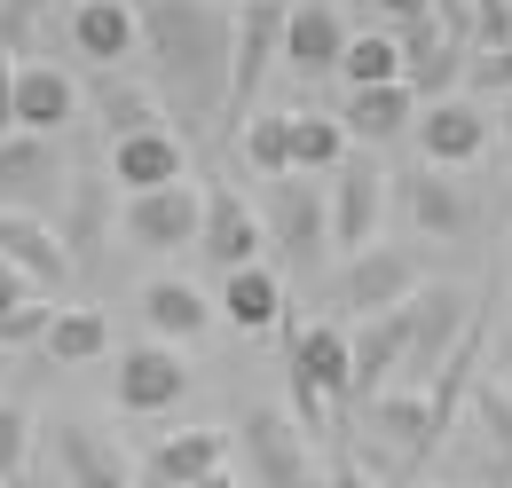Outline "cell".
<instances>
[{
	"label": "cell",
	"instance_id": "17",
	"mask_svg": "<svg viewBox=\"0 0 512 488\" xmlns=\"http://www.w3.org/2000/svg\"><path fill=\"white\" fill-rule=\"evenodd\" d=\"M268 56H284V8L268 0H237V48H229V119H253L260 71Z\"/></svg>",
	"mask_w": 512,
	"mask_h": 488
},
{
	"label": "cell",
	"instance_id": "22",
	"mask_svg": "<svg viewBox=\"0 0 512 488\" xmlns=\"http://www.w3.org/2000/svg\"><path fill=\"white\" fill-rule=\"evenodd\" d=\"M71 119H79V79H71L64 63L24 56L16 63V126L24 134H64Z\"/></svg>",
	"mask_w": 512,
	"mask_h": 488
},
{
	"label": "cell",
	"instance_id": "16",
	"mask_svg": "<svg viewBox=\"0 0 512 488\" xmlns=\"http://www.w3.org/2000/svg\"><path fill=\"white\" fill-rule=\"evenodd\" d=\"M197 252H205L213 276H229V268H245V260L268 252V221H260L237 189H213V182H205V229H197Z\"/></svg>",
	"mask_w": 512,
	"mask_h": 488
},
{
	"label": "cell",
	"instance_id": "8",
	"mask_svg": "<svg viewBox=\"0 0 512 488\" xmlns=\"http://www.w3.org/2000/svg\"><path fill=\"white\" fill-rule=\"evenodd\" d=\"M355 402H371L379 386L410 378V339H418V307H386V315H355Z\"/></svg>",
	"mask_w": 512,
	"mask_h": 488
},
{
	"label": "cell",
	"instance_id": "12",
	"mask_svg": "<svg viewBox=\"0 0 512 488\" xmlns=\"http://www.w3.org/2000/svg\"><path fill=\"white\" fill-rule=\"evenodd\" d=\"M402 300H418V260L410 252H394V244L347 252V268H339V307L347 315H386Z\"/></svg>",
	"mask_w": 512,
	"mask_h": 488
},
{
	"label": "cell",
	"instance_id": "38",
	"mask_svg": "<svg viewBox=\"0 0 512 488\" xmlns=\"http://www.w3.org/2000/svg\"><path fill=\"white\" fill-rule=\"evenodd\" d=\"M32 292H40V284H32V276H24L16 260H0V315H8L16 300H32Z\"/></svg>",
	"mask_w": 512,
	"mask_h": 488
},
{
	"label": "cell",
	"instance_id": "20",
	"mask_svg": "<svg viewBox=\"0 0 512 488\" xmlns=\"http://www.w3.org/2000/svg\"><path fill=\"white\" fill-rule=\"evenodd\" d=\"M0 260H16L40 292H64V284H71V244L48 229V213H16V205H0Z\"/></svg>",
	"mask_w": 512,
	"mask_h": 488
},
{
	"label": "cell",
	"instance_id": "34",
	"mask_svg": "<svg viewBox=\"0 0 512 488\" xmlns=\"http://www.w3.org/2000/svg\"><path fill=\"white\" fill-rule=\"evenodd\" d=\"M24 457H32V418H24L16 402H0V488H16Z\"/></svg>",
	"mask_w": 512,
	"mask_h": 488
},
{
	"label": "cell",
	"instance_id": "42",
	"mask_svg": "<svg viewBox=\"0 0 512 488\" xmlns=\"http://www.w3.org/2000/svg\"><path fill=\"white\" fill-rule=\"evenodd\" d=\"M0 378H8V347H0Z\"/></svg>",
	"mask_w": 512,
	"mask_h": 488
},
{
	"label": "cell",
	"instance_id": "27",
	"mask_svg": "<svg viewBox=\"0 0 512 488\" xmlns=\"http://www.w3.org/2000/svg\"><path fill=\"white\" fill-rule=\"evenodd\" d=\"M355 158V134L339 111H292V174H339Z\"/></svg>",
	"mask_w": 512,
	"mask_h": 488
},
{
	"label": "cell",
	"instance_id": "30",
	"mask_svg": "<svg viewBox=\"0 0 512 488\" xmlns=\"http://www.w3.org/2000/svg\"><path fill=\"white\" fill-rule=\"evenodd\" d=\"M339 79H347V87H386V79H402V40H394V32H355V40H347V56H339Z\"/></svg>",
	"mask_w": 512,
	"mask_h": 488
},
{
	"label": "cell",
	"instance_id": "26",
	"mask_svg": "<svg viewBox=\"0 0 512 488\" xmlns=\"http://www.w3.org/2000/svg\"><path fill=\"white\" fill-rule=\"evenodd\" d=\"M87 103H95V119H103V134H111V142H119V134H142V126H174V119H166V103H158V87L127 79L119 63H103V71H95Z\"/></svg>",
	"mask_w": 512,
	"mask_h": 488
},
{
	"label": "cell",
	"instance_id": "15",
	"mask_svg": "<svg viewBox=\"0 0 512 488\" xmlns=\"http://www.w3.org/2000/svg\"><path fill=\"white\" fill-rule=\"evenodd\" d=\"M213 307H221V323H229V331L268 339V331L284 323V307H292L284 268H276L268 252H260V260H245V268H229V276H221V292H213Z\"/></svg>",
	"mask_w": 512,
	"mask_h": 488
},
{
	"label": "cell",
	"instance_id": "31",
	"mask_svg": "<svg viewBox=\"0 0 512 488\" xmlns=\"http://www.w3.org/2000/svg\"><path fill=\"white\" fill-rule=\"evenodd\" d=\"M48 323H56V300L48 292H32V300H16L0 315V347H40L48 339Z\"/></svg>",
	"mask_w": 512,
	"mask_h": 488
},
{
	"label": "cell",
	"instance_id": "9",
	"mask_svg": "<svg viewBox=\"0 0 512 488\" xmlns=\"http://www.w3.org/2000/svg\"><path fill=\"white\" fill-rule=\"evenodd\" d=\"M363 418H371V433H379L386 449H402V457L418 465V457H426V449L442 441L449 402L434 394V386H410V378H402V386H379V394L363 402Z\"/></svg>",
	"mask_w": 512,
	"mask_h": 488
},
{
	"label": "cell",
	"instance_id": "35",
	"mask_svg": "<svg viewBox=\"0 0 512 488\" xmlns=\"http://www.w3.org/2000/svg\"><path fill=\"white\" fill-rule=\"evenodd\" d=\"M40 16H48V0H0V56L16 48V63H24L32 32H40Z\"/></svg>",
	"mask_w": 512,
	"mask_h": 488
},
{
	"label": "cell",
	"instance_id": "37",
	"mask_svg": "<svg viewBox=\"0 0 512 488\" xmlns=\"http://www.w3.org/2000/svg\"><path fill=\"white\" fill-rule=\"evenodd\" d=\"M323 488H379V473H371L355 449H331V473H323Z\"/></svg>",
	"mask_w": 512,
	"mask_h": 488
},
{
	"label": "cell",
	"instance_id": "10",
	"mask_svg": "<svg viewBox=\"0 0 512 488\" xmlns=\"http://www.w3.org/2000/svg\"><path fill=\"white\" fill-rule=\"evenodd\" d=\"M56 189H64V150H56V134H24V126H8V134H0V205H16V213H48Z\"/></svg>",
	"mask_w": 512,
	"mask_h": 488
},
{
	"label": "cell",
	"instance_id": "13",
	"mask_svg": "<svg viewBox=\"0 0 512 488\" xmlns=\"http://www.w3.org/2000/svg\"><path fill=\"white\" fill-rule=\"evenodd\" d=\"M347 0H292L284 8V71H300V79H323V71H339L347 56Z\"/></svg>",
	"mask_w": 512,
	"mask_h": 488
},
{
	"label": "cell",
	"instance_id": "11",
	"mask_svg": "<svg viewBox=\"0 0 512 488\" xmlns=\"http://www.w3.org/2000/svg\"><path fill=\"white\" fill-rule=\"evenodd\" d=\"M119 221H127V244H142V252H190L197 229H205V197L190 182H166V189L127 197Z\"/></svg>",
	"mask_w": 512,
	"mask_h": 488
},
{
	"label": "cell",
	"instance_id": "44",
	"mask_svg": "<svg viewBox=\"0 0 512 488\" xmlns=\"http://www.w3.org/2000/svg\"><path fill=\"white\" fill-rule=\"evenodd\" d=\"M505 284H512V260H505Z\"/></svg>",
	"mask_w": 512,
	"mask_h": 488
},
{
	"label": "cell",
	"instance_id": "1",
	"mask_svg": "<svg viewBox=\"0 0 512 488\" xmlns=\"http://www.w3.org/2000/svg\"><path fill=\"white\" fill-rule=\"evenodd\" d=\"M142 16V56L150 87L174 126H205L229 111V48H237V8L221 0H134Z\"/></svg>",
	"mask_w": 512,
	"mask_h": 488
},
{
	"label": "cell",
	"instance_id": "19",
	"mask_svg": "<svg viewBox=\"0 0 512 488\" xmlns=\"http://www.w3.org/2000/svg\"><path fill=\"white\" fill-rule=\"evenodd\" d=\"M111 182L142 197V189H166V182H190V142L174 126H142V134H119L111 142Z\"/></svg>",
	"mask_w": 512,
	"mask_h": 488
},
{
	"label": "cell",
	"instance_id": "39",
	"mask_svg": "<svg viewBox=\"0 0 512 488\" xmlns=\"http://www.w3.org/2000/svg\"><path fill=\"white\" fill-rule=\"evenodd\" d=\"M8 126H16V63L0 56V134H8Z\"/></svg>",
	"mask_w": 512,
	"mask_h": 488
},
{
	"label": "cell",
	"instance_id": "45",
	"mask_svg": "<svg viewBox=\"0 0 512 488\" xmlns=\"http://www.w3.org/2000/svg\"><path fill=\"white\" fill-rule=\"evenodd\" d=\"M64 8H79V0H64Z\"/></svg>",
	"mask_w": 512,
	"mask_h": 488
},
{
	"label": "cell",
	"instance_id": "41",
	"mask_svg": "<svg viewBox=\"0 0 512 488\" xmlns=\"http://www.w3.org/2000/svg\"><path fill=\"white\" fill-rule=\"evenodd\" d=\"M497 142H512V95L497 103Z\"/></svg>",
	"mask_w": 512,
	"mask_h": 488
},
{
	"label": "cell",
	"instance_id": "6",
	"mask_svg": "<svg viewBox=\"0 0 512 488\" xmlns=\"http://www.w3.org/2000/svg\"><path fill=\"white\" fill-rule=\"evenodd\" d=\"M111 394H119V410H127V418H166L174 402H190V363H182L166 339H134L127 355H119Z\"/></svg>",
	"mask_w": 512,
	"mask_h": 488
},
{
	"label": "cell",
	"instance_id": "40",
	"mask_svg": "<svg viewBox=\"0 0 512 488\" xmlns=\"http://www.w3.org/2000/svg\"><path fill=\"white\" fill-rule=\"evenodd\" d=\"M190 488H245V481H237V465H221V473H205V481H190Z\"/></svg>",
	"mask_w": 512,
	"mask_h": 488
},
{
	"label": "cell",
	"instance_id": "29",
	"mask_svg": "<svg viewBox=\"0 0 512 488\" xmlns=\"http://www.w3.org/2000/svg\"><path fill=\"white\" fill-rule=\"evenodd\" d=\"M237 158L253 166L260 182H284V174H292V111H253V119H237Z\"/></svg>",
	"mask_w": 512,
	"mask_h": 488
},
{
	"label": "cell",
	"instance_id": "25",
	"mask_svg": "<svg viewBox=\"0 0 512 488\" xmlns=\"http://www.w3.org/2000/svg\"><path fill=\"white\" fill-rule=\"evenodd\" d=\"M339 119L355 142H402L418 126V87L410 79H386V87H347L339 95Z\"/></svg>",
	"mask_w": 512,
	"mask_h": 488
},
{
	"label": "cell",
	"instance_id": "7",
	"mask_svg": "<svg viewBox=\"0 0 512 488\" xmlns=\"http://www.w3.org/2000/svg\"><path fill=\"white\" fill-rule=\"evenodd\" d=\"M237 449H245V465H253L260 488H316L308 433H300V418H284V410H253V418L237 426Z\"/></svg>",
	"mask_w": 512,
	"mask_h": 488
},
{
	"label": "cell",
	"instance_id": "36",
	"mask_svg": "<svg viewBox=\"0 0 512 488\" xmlns=\"http://www.w3.org/2000/svg\"><path fill=\"white\" fill-rule=\"evenodd\" d=\"M371 8H379L386 32H418V24H434V16H442V0H371Z\"/></svg>",
	"mask_w": 512,
	"mask_h": 488
},
{
	"label": "cell",
	"instance_id": "18",
	"mask_svg": "<svg viewBox=\"0 0 512 488\" xmlns=\"http://www.w3.org/2000/svg\"><path fill=\"white\" fill-rule=\"evenodd\" d=\"M134 315H142V331L166 339V347L205 339V331L221 323V307L205 300V284H190V276H150V284L134 292Z\"/></svg>",
	"mask_w": 512,
	"mask_h": 488
},
{
	"label": "cell",
	"instance_id": "4",
	"mask_svg": "<svg viewBox=\"0 0 512 488\" xmlns=\"http://www.w3.org/2000/svg\"><path fill=\"white\" fill-rule=\"evenodd\" d=\"M323 205H331V252L347 260V252H363V244H379V221H386V166L379 158H347L339 174H323Z\"/></svg>",
	"mask_w": 512,
	"mask_h": 488
},
{
	"label": "cell",
	"instance_id": "2",
	"mask_svg": "<svg viewBox=\"0 0 512 488\" xmlns=\"http://www.w3.org/2000/svg\"><path fill=\"white\" fill-rule=\"evenodd\" d=\"M284 378H292V418L308 441L331 433V410L355 402V339L339 323H300L284 347Z\"/></svg>",
	"mask_w": 512,
	"mask_h": 488
},
{
	"label": "cell",
	"instance_id": "14",
	"mask_svg": "<svg viewBox=\"0 0 512 488\" xmlns=\"http://www.w3.org/2000/svg\"><path fill=\"white\" fill-rule=\"evenodd\" d=\"M48 465H56V488H134L119 441L103 426H79V418L48 426Z\"/></svg>",
	"mask_w": 512,
	"mask_h": 488
},
{
	"label": "cell",
	"instance_id": "28",
	"mask_svg": "<svg viewBox=\"0 0 512 488\" xmlns=\"http://www.w3.org/2000/svg\"><path fill=\"white\" fill-rule=\"evenodd\" d=\"M48 363H64V370H79V363H103L111 355V315L103 307H56V323H48Z\"/></svg>",
	"mask_w": 512,
	"mask_h": 488
},
{
	"label": "cell",
	"instance_id": "43",
	"mask_svg": "<svg viewBox=\"0 0 512 488\" xmlns=\"http://www.w3.org/2000/svg\"><path fill=\"white\" fill-rule=\"evenodd\" d=\"M268 8H292V0H268Z\"/></svg>",
	"mask_w": 512,
	"mask_h": 488
},
{
	"label": "cell",
	"instance_id": "33",
	"mask_svg": "<svg viewBox=\"0 0 512 488\" xmlns=\"http://www.w3.org/2000/svg\"><path fill=\"white\" fill-rule=\"evenodd\" d=\"M465 48H512V0H473L465 8Z\"/></svg>",
	"mask_w": 512,
	"mask_h": 488
},
{
	"label": "cell",
	"instance_id": "23",
	"mask_svg": "<svg viewBox=\"0 0 512 488\" xmlns=\"http://www.w3.org/2000/svg\"><path fill=\"white\" fill-rule=\"evenodd\" d=\"M394 189H402V213H410V229H418V237L457 244L465 229H473V205H465V189L449 182L442 166H418L410 182H394Z\"/></svg>",
	"mask_w": 512,
	"mask_h": 488
},
{
	"label": "cell",
	"instance_id": "5",
	"mask_svg": "<svg viewBox=\"0 0 512 488\" xmlns=\"http://www.w3.org/2000/svg\"><path fill=\"white\" fill-rule=\"evenodd\" d=\"M268 244H276L292 268H316L323 252H331V205H323L316 174L268 182Z\"/></svg>",
	"mask_w": 512,
	"mask_h": 488
},
{
	"label": "cell",
	"instance_id": "32",
	"mask_svg": "<svg viewBox=\"0 0 512 488\" xmlns=\"http://www.w3.org/2000/svg\"><path fill=\"white\" fill-rule=\"evenodd\" d=\"M465 95H512V48H473L465 56Z\"/></svg>",
	"mask_w": 512,
	"mask_h": 488
},
{
	"label": "cell",
	"instance_id": "24",
	"mask_svg": "<svg viewBox=\"0 0 512 488\" xmlns=\"http://www.w3.org/2000/svg\"><path fill=\"white\" fill-rule=\"evenodd\" d=\"M229 457H237V433H221V426H182V433H166V441H150L142 473L190 488V481H205V473H221Z\"/></svg>",
	"mask_w": 512,
	"mask_h": 488
},
{
	"label": "cell",
	"instance_id": "21",
	"mask_svg": "<svg viewBox=\"0 0 512 488\" xmlns=\"http://www.w3.org/2000/svg\"><path fill=\"white\" fill-rule=\"evenodd\" d=\"M64 32L71 48L95 63H127L134 48H142V16H134V0H79V8H64Z\"/></svg>",
	"mask_w": 512,
	"mask_h": 488
},
{
	"label": "cell",
	"instance_id": "3",
	"mask_svg": "<svg viewBox=\"0 0 512 488\" xmlns=\"http://www.w3.org/2000/svg\"><path fill=\"white\" fill-rule=\"evenodd\" d=\"M418 158L442 166V174H465L497 150V111H481V95H434L418 103V126H410Z\"/></svg>",
	"mask_w": 512,
	"mask_h": 488
}]
</instances>
